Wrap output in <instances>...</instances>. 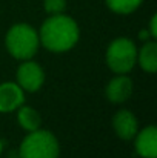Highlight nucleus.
Returning a JSON list of instances; mask_svg holds the SVG:
<instances>
[{
	"label": "nucleus",
	"instance_id": "obj_1",
	"mask_svg": "<svg viewBox=\"0 0 157 158\" xmlns=\"http://www.w3.org/2000/svg\"><path fill=\"white\" fill-rule=\"evenodd\" d=\"M39 40L50 51H68L79 40V26L71 17L54 14L42 25Z\"/></svg>",
	"mask_w": 157,
	"mask_h": 158
},
{
	"label": "nucleus",
	"instance_id": "obj_2",
	"mask_svg": "<svg viewBox=\"0 0 157 158\" xmlns=\"http://www.w3.org/2000/svg\"><path fill=\"white\" fill-rule=\"evenodd\" d=\"M6 48L12 57L19 60H29L39 48V35L29 25L20 23L12 26L6 34Z\"/></svg>",
	"mask_w": 157,
	"mask_h": 158
},
{
	"label": "nucleus",
	"instance_id": "obj_3",
	"mask_svg": "<svg viewBox=\"0 0 157 158\" xmlns=\"http://www.w3.org/2000/svg\"><path fill=\"white\" fill-rule=\"evenodd\" d=\"M59 143L48 131H33L22 141L20 158H57Z\"/></svg>",
	"mask_w": 157,
	"mask_h": 158
},
{
	"label": "nucleus",
	"instance_id": "obj_4",
	"mask_svg": "<svg viewBox=\"0 0 157 158\" xmlns=\"http://www.w3.org/2000/svg\"><path fill=\"white\" fill-rule=\"evenodd\" d=\"M137 61V49L128 39L114 40L106 51V63L117 74L129 72Z\"/></svg>",
	"mask_w": 157,
	"mask_h": 158
},
{
	"label": "nucleus",
	"instance_id": "obj_5",
	"mask_svg": "<svg viewBox=\"0 0 157 158\" xmlns=\"http://www.w3.org/2000/svg\"><path fill=\"white\" fill-rule=\"evenodd\" d=\"M43 80H45L43 69L36 61H26L17 71V85L25 91L34 92L40 89Z\"/></svg>",
	"mask_w": 157,
	"mask_h": 158
},
{
	"label": "nucleus",
	"instance_id": "obj_6",
	"mask_svg": "<svg viewBox=\"0 0 157 158\" xmlns=\"http://www.w3.org/2000/svg\"><path fill=\"white\" fill-rule=\"evenodd\" d=\"M25 102L23 91L15 83L0 85V112H11L19 109Z\"/></svg>",
	"mask_w": 157,
	"mask_h": 158
},
{
	"label": "nucleus",
	"instance_id": "obj_7",
	"mask_svg": "<svg viewBox=\"0 0 157 158\" xmlns=\"http://www.w3.org/2000/svg\"><path fill=\"white\" fill-rule=\"evenodd\" d=\"M112 123H114L116 134L123 140H131L133 137H136V134L139 131L137 120H136L134 114L129 112V110H119L114 115Z\"/></svg>",
	"mask_w": 157,
	"mask_h": 158
},
{
	"label": "nucleus",
	"instance_id": "obj_8",
	"mask_svg": "<svg viewBox=\"0 0 157 158\" xmlns=\"http://www.w3.org/2000/svg\"><path fill=\"white\" fill-rule=\"evenodd\" d=\"M136 151L143 158L157 157V129L154 126H148L136 138Z\"/></svg>",
	"mask_w": 157,
	"mask_h": 158
},
{
	"label": "nucleus",
	"instance_id": "obj_9",
	"mask_svg": "<svg viewBox=\"0 0 157 158\" xmlns=\"http://www.w3.org/2000/svg\"><path fill=\"white\" fill-rule=\"evenodd\" d=\"M131 92H133V81L125 75H119L112 78L106 86V97L112 103H122L128 100Z\"/></svg>",
	"mask_w": 157,
	"mask_h": 158
},
{
	"label": "nucleus",
	"instance_id": "obj_10",
	"mask_svg": "<svg viewBox=\"0 0 157 158\" xmlns=\"http://www.w3.org/2000/svg\"><path fill=\"white\" fill-rule=\"evenodd\" d=\"M137 60L140 66L146 72H156L157 71V43L156 42H146L140 52L137 54Z\"/></svg>",
	"mask_w": 157,
	"mask_h": 158
},
{
	"label": "nucleus",
	"instance_id": "obj_11",
	"mask_svg": "<svg viewBox=\"0 0 157 158\" xmlns=\"http://www.w3.org/2000/svg\"><path fill=\"white\" fill-rule=\"evenodd\" d=\"M17 118H19V123L20 126L28 131V132H33V131H37L40 127V115L37 110L31 109V107H26V106H20L19 107V114H17Z\"/></svg>",
	"mask_w": 157,
	"mask_h": 158
},
{
	"label": "nucleus",
	"instance_id": "obj_12",
	"mask_svg": "<svg viewBox=\"0 0 157 158\" xmlns=\"http://www.w3.org/2000/svg\"><path fill=\"white\" fill-rule=\"evenodd\" d=\"M142 0H106V5L119 14H129L140 6Z\"/></svg>",
	"mask_w": 157,
	"mask_h": 158
},
{
	"label": "nucleus",
	"instance_id": "obj_13",
	"mask_svg": "<svg viewBox=\"0 0 157 158\" xmlns=\"http://www.w3.org/2000/svg\"><path fill=\"white\" fill-rule=\"evenodd\" d=\"M45 11L50 14H62L66 8V0H45Z\"/></svg>",
	"mask_w": 157,
	"mask_h": 158
},
{
	"label": "nucleus",
	"instance_id": "obj_14",
	"mask_svg": "<svg viewBox=\"0 0 157 158\" xmlns=\"http://www.w3.org/2000/svg\"><path fill=\"white\" fill-rule=\"evenodd\" d=\"M150 35L157 37V15H153L151 23H150Z\"/></svg>",
	"mask_w": 157,
	"mask_h": 158
},
{
	"label": "nucleus",
	"instance_id": "obj_15",
	"mask_svg": "<svg viewBox=\"0 0 157 158\" xmlns=\"http://www.w3.org/2000/svg\"><path fill=\"white\" fill-rule=\"evenodd\" d=\"M139 37H140L142 40H148V37H150V34H148V31H142Z\"/></svg>",
	"mask_w": 157,
	"mask_h": 158
},
{
	"label": "nucleus",
	"instance_id": "obj_16",
	"mask_svg": "<svg viewBox=\"0 0 157 158\" xmlns=\"http://www.w3.org/2000/svg\"><path fill=\"white\" fill-rule=\"evenodd\" d=\"M2 149H3V144H2V141H0V154H2Z\"/></svg>",
	"mask_w": 157,
	"mask_h": 158
}]
</instances>
